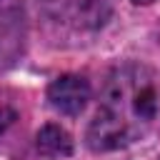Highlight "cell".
Returning <instances> with one entry per match:
<instances>
[{"label":"cell","instance_id":"5b68a950","mask_svg":"<svg viewBox=\"0 0 160 160\" xmlns=\"http://www.w3.org/2000/svg\"><path fill=\"white\" fill-rule=\"evenodd\" d=\"M35 145H38V152L50 158V160H60V158H70L72 155V138L65 128L55 125V122H48L38 130V138H35Z\"/></svg>","mask_w":160,"mask_h":160},{"label":"cell","instance_id":"8992f818","mask_svg":"<svg viewBox=\"0 0 160 160\" xmlns=\"http://www.w3.org/2000/svg\"><path fill=\"white\" fill-rule=\"evenodd\" d=\"M135 5H148V2H152V0H132Z\"/></svg>","mask_w":160,"mask_h":160},{"label":"cell","instance_id":"277c9868","mask_svg":"<svg viewBox=\"0 0 160 160\" xmlns=\"http://www.w3.org/2000/svg\"><path fill=\"white\" fill-rule=\"evenodd\" d=\"M25 12L22 0H0V68L10 65L22 52Z\"/></svg>","mask_w":160,"mask_h":160},{"label":"cell","instance_id":"3957f363","mask_svg":"<svg viewBox=\"0 0 160 160\" xmlns=\"http://www.w3.org/2000/svg\"><path fill=\"white\" fill-rule=\"evenodd\" d=\"M90 95H92V90H90L88 78L72 75V72L55 78V80L48 85V102H50L58 112H62V115H68V118L80 115V112L88 108Z\"/></svg>","mask_w":160,"mask_h":160},{"label":"cell","instance_id":"7a4b0ae2","mask_svg":"<svg viewBox=\"0 0 160 160\" xmlns=\"http://www.w3.org/2000/svg\"><path fill=\"white\" fill-rule=\"evenodd\" d=\"M40 12L68 30H100L112 15V0H38Z\"/></svg>","mask_w":160,"mask_h":160},{"label":"cell","instance_id":"6da1fadb","mask_svg":"<svg viewBox=\"0 0 160 160\" xmlns=\"http://www.w3.org/2000/svg\"><path fill=\"white\" fill-rule=\"evenodd\" d=\"M160 120V75L138 60L112 68L102 85L85 142L92 152L122 150L142 140Z\"/></svg>","mask_w":160,"mask_h":160}]
</instances>
